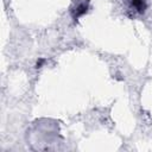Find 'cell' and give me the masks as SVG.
<instances>
[{"label": "cell", "mask_w": 152, "mask_h": 152, "mask_svg": "<svg viewBox=\"0 0 152 152\" xmlns=\"http://www.w3.org/2000/svg\"><path fill=\"white\" fill-rule=\"evenodd\" d=\"M131 6L137 10L138 13H144L146 10V1L145 0H129Z\"/></svg>", "instance_id": "obj_2"}, {"label": "cell", "mask_w": 152, "mask_h": 152, "mask_svg": "<svg viewBox=\"0 0 152 152\" xmlns=\"http://www.w3.org/2000/svg\"><path fill=\"white\" fill-rule=\"evenodd\" d=\"M46 62V59L45 58H38V61H37V63H36V68L37 69H39V68H42L43 65H44V63Z\"/></svg>", "instance_id": "obj_3"}, {"label": "cell", "mask_w": 152, "mask_h": 152, "mask_svg": "<svg viewBox=\"0 0 152 152\" xmlns=\"http://www.w3.org/2000/svg\"><path fill=\"white\" fill-rule=\"evenodd\" d=\"M89 10V2L88 1H82L78 2L72 10H71V17L74 20H77L82 15H84Z\"/></svg>", "instance_id": "obj_1"}]
</instances>
